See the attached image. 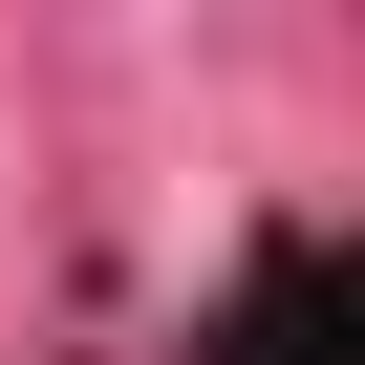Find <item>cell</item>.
<instances>
[{
    "label": "cell",
    "instance_id": "6da1fadb",
    "mask_svg": "<svg viewBox=\"0 0 365 365\" xmlns=\"http://www.w3.org/2000/svg\"><path fill=\"white\" fill-rule=\"evenodd\" d=\"M237 365H344V279H322V258H258V322H237Z\"/></svg>",
    "mask_w": 365,
    "mask_h": 365
}]
</instances>
